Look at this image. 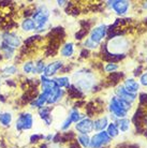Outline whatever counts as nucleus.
Masks as SVG:
<instances>
[{
	"instance_id": "1",
	"label": "nucleus",
	"mask_w": 147,
	"mask_h": 148,
	"mask_svg": "<svg viewBox=\"0 0 147 148\" xmlns=\"http://www.w3.org/2000/svg\"><path fill=\"white\" fill-rule=\"evenodd\" d=\"M71 82L72 85L78 88L85 95L89 92H99L103 88V86L100 84L97 78L96 72L91 69H86V68H81L74 71L71 75Z\"/></svg>"
},
{
	"instance_id": "2",
	"label": "nucleus",
	"mask_w": 147,
	"mask_h": 148,
	"mask_svg": "<svg viewBox=\"0 0 147 148\" xmlns=\"http://www.w3.org/2000/svg\"><path fill=\"white\" fill-rule=\"evenodd\" d=\"M132 106L133 104L129 103L125 100H122L116 96H112L107 104V111L110 113V118L114 122L117 119L127 118L129 112L132 110Z\"/></svg>"
},
{
	"instance_id": "3",
	"label": "nucleus",
	"mask_w": 147,
	"mask_h": 148,
	"mask_svg": "<svg viewBox=\"0 0 147 148\" xmlns=\"http://www.w3.org/2000/svg\"><path fill=\"white\" fill-rule=\"evenodd\" d=\"M34 26H36V34H40L49 30V18H51V10L45 4H41L34 9V12L31 15Z\"/></svg>"
},
{
	"instance_id": "4",
	"label": "nucleus",
	"mask_w": 147,
	"mask_h": 148,
	"mask_svg": "<svg viewBox=\"0 0 147 148\" xmlns=\"http://www.w3.org/2000/svg\"><path fill=\"white\" fill-rule=\"evenodd\" d=\"M105 48L113 55H127V52L131 47V43L127 37H116L104 42Z\"/></svg>"
},
{
	"instance_id": "5",
	"label": "nucleus",
	"mask_w": 147,
	"mask_h": 148,
	"mask_svg": "<svg viewBox=\"0 0 147 148\" xmlns=\"http://www.w3.org/2000/svg\"><path fill=\"white\" fill-rule=\"evenodd\" d=\"M105 7L112 10L119 17H126L132 7V2L128 0H112L105 2Z\"/></svg>"
},
{
	"instance_id": "6",
	"label": "nucleus",
	"mask_w": 147,
	"mask_h": 148,
	"mask_svg": "<svg viewBox=\"0 0 147 148\" xmlns=\"http://www.w3.org/2000/svg\"><path fill=\"white\" fill-rule=\"evenodd\" d=\"M105 38H107V25L104 23L92 27L88 34V39H90L92 42H95L98 45L102 44Z\"/></svg>"
},
{
	"instance_id": "7",
	"label": "nucleus",
	"mask_w": 147,
	"mask_h": 148,
	"mask_svg": "<svg viewBox=\"0 0 147 148\" xmlns=\"http://www.w3.org/2000/svg\"><path fill=\"white\" fill-rule=\"evenodd\" d=\"M33 127V115L29 112H23L15 120V129L19 132L28 131Z\"/></svg>"
},
{
	"instance_id": "8",
	"label": "nucleus",
	"mask_w": 147,
	"mask_h": 148,
	"mask_svg": "<svg viewBox=\"0 0 147 148\" xmlns=\"http://www.w3.org/2000/svg\"><path fill=\"white\" fill-rule=\"evenodd\" d=\"M1 42H3L8 46L17 49V48L22 47L23 40L22 37L17 34L14 31H4L1 34Z\"/></svg>"
},
{
	"instance_id": "9",
	"label": "nucleus",
	"mask_w": 147,
	"mask_h": 148,
	"mask_svg": "<svg viewBox=\"0 0 147 148\" xmlns=\"http://www.w3.org/2000/svg\"><path fill=\"white\" fill-rule=\"evenodd\" d=\"M112 138L109 136L106 131L97 132L92 136H90V146L89 148H104L111 144Z\"/></svg>"
},
{
	"instance_id": "10",
	"label": "nucleus",
	"mask_w": 147,
	"mask_h": 148,
	"mask_svg": "<svg viewBox=\"0 0 147 148\" xmlns=\"http://www.w3.org/2000/svg\"><path fill=\"white\" fill-rule=\"evenodd\" d=\"M66 63L63 62V60L61 59H56L53 60L51 62H48L46 66H45L44 72L42 75H44L46 77L49 78H54L56 77V75L63 70V68L65 67Z\"/></svg>"
},
{
	"instance_id": "11",
	"label": "nucleus",
	"mask_w": 147,
	"mask_h": 148,
	"mask_svg": "<svg viewBox=\"0 0 147 148\" xmlns=\"http://www.w3.org/2000/svg\"><path fill=\"white\" fill-rule=\"evenodd\" d=\"M67 91L63 88H59V87H55L53 89H49L48 90V96H47V102H46V105H56V104H59L61 101L66 98Z\"/></svg>"
},
{
	"instance_id": "12",
	"label": "nucleus",
	"mask_w": 147,
	"mask_h": 148,
	"mask_svg": "<svg viewBox=\"0 0 147 148\" xmlns=\"http://www.w3.org/2000/svg\"><path fill=\"white\" fill-rule=\"evenodd\" d=\"M74 129L77 132V134H90L93 132V120L91 118L85 117L78 121L77 123H75Z\"/></svg>"
},
{
	"instance_id": "13",
	"label": "nucleus",
	"mask_w": 147,
	"mask_h": 148,
	"mask_svg": "<svg viewBox=\"0 0 147 148\" xmlns=\"http://www.w3.org/2000/svg\"><path fill=\"white\" fill-rule=\"evenodd\" d=\"M114 96H116L117 98L122 99V100L127 101V102H129V103H131V104H133L136 100H137V95L127 91V90L124 88L122 84H119V85H117L116 87H115Z\"/></svg>"
},
{
	"instance_id": "14",
	"label": "nucleus",
	"mask_w": 147,
	"mask_h": 148,
	"mask_svg": "<svg viewBox=\"0 0 147 148\" xmlns=\"http://www.w3.org/2000/svg\"><path fill=\"white\" fill-rule=\"evenodd\" d=\"M126 78V73L122 71H117L114 73L107 74L105 81H103V83L105 84V87H116L117 85L120 84V82L124 81Z\"/></svg>"
},
{
	"instance_id": "15",
	"label": "nucleus",
	"mask_w": 147,
	"mask_h": 148,
	"mask_svg": "<svg viewBox=\"0 0 147 148\" xmlns=\"http://www.w3.org/2000/svg\"><path fill=\"white\" fill-rule=\"evenodd\" d=\"M122 86L127 91L131 93H135V95H137L141 90V85L139 81H136L135 78L133 77H126L122 82Z\"/></svg>"
},
{
	"instance_id": "16",
	"label": "nucleus",
	"mask_w": 147,
	"mask_h": 148,
	"mask_svg": "<svg viewBox=\"0 0 147 148\" xmlns=\"http://www.w3.org/2000/svg\"><path fill=\"white\" fill-rule=\"evenodd\" d=\"M52 112H53V106H48V105H45L43 108H38V115L42 119V121L45 122L46 126H52V123H53Z\"/></svg>"
},
{
	"instance_id": "17",
	"label": "nucleus",
	"mask_w": 147,
	"mask_h": 148,
	"mask_svg": "<svg viewBox=\"0 0 147 148\" xmlns=\"http://www.w3.org/2000/svg\"><path fill=\"white\" fill-rule=\"evenodd\" d=\"M75 53V44L72 41H67L63 43L61 47L59 49V54L63 58H72Z\"/></svg>"
},
{
	"instance_id": "18",
	"label": "nucleus",
	"mask_w": 147,
	"mask_h": 148,
	"mask_svg": "<svg viewBox=\"0 0 147 148\" xmlns=\"http://www.w3.org/2000/svg\"><path fill=\"white\" fill-rule=\"evenodd\" d=\"M109 116L106 115H100L98 116L95 120H93V131L96 132H101V131H105L109 126Z\"/></svg>"
},
{
	"instance_id": "19",
	"label": "nucleus",
	"mask_w": 147,
	"mask_h": 148,
	"mask_svg": "<svg viewBox=\"0 0 147 148\" xmlns=\"http://www.w3.org/2000/svg\"><path fill=\"white\" fill-rule=\"evenodd\" d=\"M67 95H68V99L74 101H78V100H84L85 95L84 92H82L78 88H76L74 85H71L69 88L67 89Z\"/></svg>"
},
{
	"instance_id": "20",
	"label": "nucleus",
	"mask_w": 147,
	"mask_h": 148,
	"mask_svg": "<svg viewBox=\"0 0 147 148\" xmlns=\"http://www.w3.org/2000/svg\"><path fill=\"white\" fill-rule=\"evenodd\" d=\"M15 51H16V49L10 47V46H8L5 43L0 41V52H1L0 54L2 55V58H3L4 60L13 59L15 57Z\"/></svg>"
},
{
	"instance_id": "21",
	"label": "nucleus",
	"mask_w": 147,
	"mask_h": 148,
	"mask_svg": "<svg viewBox=\"0 0 147 148\" xmlns=\"http://www.w3.org/2000/svg\"><path fill=\"white\" fill-rule=\"evenodd\" d=\"M21 28L26 34L36 32V26H34V23L31 17H24L21 23Z\"/></svg>"
},
{
	"instance_id": "22",
	"label": "nucleus",
	"mask_w": 147,
	"mask_h": 148,
	"mask_svg": "<svg viewBox=\"0 0 147 148\" xmlns=\"http://www.w3.org/2000/svg\"><path fill=\"white\" fill-rule=\"evenodd\" d=\"M67 116L71 119V121L73 122V123H77L78 121H81L82 119L86 117V115H84L78 108H71L69 110V112H68Z\"/></svg>"
},
{
	"instance_id": "23",
	"label": "nucleus",
	"mask_w": 147,
	"mask_h": 148,
	"mask_svg": "<svg viewBox=\"0 0 147 148\" xmlns=\"http://www.w3.org/2000/svg\"><path fill=\"white\" fill-rule=\"evenodd\" d=\"M116 125L118 127V130L120 133H127L130 128H131V120L127 117V118H122V119H117L116 120Z\"/></svg>"
},
{
	"instance_id": "24",
	"label": "nucleus",
	"mask_w": 147,
	"mask_h": 148,
	"mask_svg": "<svg viewBox=\"0 0 147 148\" xmlns=\"http://www.w3.org/2000/svg\"><path fill=\"white\" fill-rule=\"evenodd\" d=\"M56 84L58 86L59 88H66L68 89L72 85V82H71V77L70 76H67V75H60V76H56L54 77Z\"/></svg>"
},
{
	"instance_id": "25",
	"label": "nucleus",
	"mask_w": 147,
	"mask_h": 148,
	"mask_svg": "<svg viewBox=\"0 0 147 148\" xmlns=\"http://www.w3.org/2000/svg\"><path fill=\"white\" fill-rule=\"evenodd\" d=\"M13 120L11 112H0V125L2 127H9Z\"/></svg>"
},
{
	"instance_id": "26",
	"label": "nucleus",
	"mask_w": 147,
	"mask_h": 148,
	"mask_svg": "<svg viewBox=\"0 0 147 148\" xmlns=\"http://www.w3.org/2000/svg\"><path fill=\"white\" fill-rule=\"evenodd\" d=\"M105 131H106V133L109 134V136H110L112 140L118 137L119 136V134H120L119 130H118L117 125H116V122H114V121H111L110 123H109V126H107Z\"/></svg>"
},
{
	"instance_id": "27",
	"label": "nucleus",
	"mask_w": 147,
	"mask_h": 148,
	"mask_svg": "<svg viewBox=\"0 0 147 148\" xmlns=\"http://www.w3.org/2000/svg\"><path fill=\"white\" fill-rule=\"evenodd\" d=\"M75 140L82 148H89L90 146V136L88 134H76Z\"/></svg>"
},
{
	"instance_id": "28",
	"label": "nucleus",
	"mask_w": 147,
	"mask_h": 148,
	"mask_svg": "<svg viewBox=\"0 0 147 148\" xmlns=\"http://www.w3.org/2000/svg\"><path fill=\"white\" fill-rule=\"evenodd\" d=\"M19 72V68L15 64H5L2 69H1V73L3 76H12Z\"/></svg>"
},
{
	"instance_id": "29",
	"label": "nucleus",
	"mask_w": 147,
	"mask_h": 148,
	"mask_svg": "<svg viewBox=\"0 0 147 148\" xmlns=\"http://www.w3.org/2000/svg\"><path fill=\"white\" fill-rule=\"evenodd\" d=\"M33 68H34V61L31 59L26 60L25 62H23L22 64V71L24 74H32Z\"/></svg>"
},
{
	"instance_id": "30",
	"label": "nucleus",
	"mask_w": 147,
	"mask_h": 148,
	"mask_svg": "<svg viewBox=\"0 0 147 148\" xmlns=\"http://www.w3.org/2000/svg\"><path fill=\"white\" fill-rule=\"evenodd\" d=\"M119 68H120V66L118 63L106 62L103 66V71H104V73L111 74V73H114V72H117L119 70Z\"/></svg>"
},
{
	"instance_id": "31",
	"label": "nucleus",
	"mask_w": 147,
	"mask_h": 148,
	"mask_svg": "<svg viewBox=\"0 0 147 148\" xmlns=\"http://www.w3.org/2000/svg\"><path fill=\"white\" fill-rule=\"evenodd\" d=\"M137 102L140 108H146L147 110V91H140L137 95Z\"/></svg>"
},
{
	"instance_id": "32",
	"label": "nucleus",
	"mask_w": 147,
	"mask_h": 148,
	"mask_svg": "<svg viewBox=\"0 0 147 148\" xmlns=\"http://www.w3.org/2000/svg\"><path fill=\"white\" fill-rule=\"evenodd\" d=\"M89 34V31L88 30H86V29H83V28H80V29L77 30L76 32H75V34H74V39L77 41H83L86 39V37L88 36Z\"/></svg>"
},
{
	"instance_id": "33",
	"label": "nucleus",
	"mask_w": 147,
	"mask_h": 148,
	"mask_svg": "<svg viewBox=\"0 0 147 148\" xmlns=\"http://www.w3.org/2000/svg\"><path fill=\"white\" fill-rule=\"evenodd\" d=\"M72 123H73V122L71 121V119L67 116L66 118L63 120V122H60L59 129H60V131H63V132H66V131H68V130L70 129V127L72 126Z\"/></svg>"
},
{
	"instance_id": "34",
	"label": "nucleus",
	"mask_w": 147,
	"mask_h": 148,
	"mask_svg": "<svg viewBox=\"0 0 147 148\" xmlns=\"http://www.w3.org/2000/svg\"><path fill=\"white\" fill-rule=\"evenodd\" d=\"M143 72H144V66L143 64H139V66L133 70V78L140 77L141 75L143 74Z\"/></svg>"
},
{
	"instance_id": "35",
	"label": "nucleus",
	"mask_w": 147,
	"mask_h": 148,
	"mask_svg": "<svg viewBox=\"0 0 147 148\" xmlns=\"http://www.w3.org/2000/svg\"><path fill=\"white\" fill-rule=\"evenodd\" d=\"M90 57H91V52L84 47L82 48L81 52H80V58H82V59H88Z\"/></svg>"
},
{
	"instance_id": "36",
	"label": "nucleus",
	"mask_w": 147,
	"mask_h": 148,
	"mask_svg": "<svg viewBox=\"0 0 147 148\" xmlns=\"http://www.w3.org/2000/svg\"><path fill=\"white\" fill-rule=\"evenodd\" d=\"M139 83L141 86L147 87V71H144L143 74L139 77Z\"/></svg>"
},
{
	"instance_id": "37",
	"label": "nucleus",
	"mask_w": 147,
	"mask_h": 148,
	"mask_svg": "<svg viewBox=\"0 0 147 148\" xmlns=\"http://www.w3.org/2000/svg\"><path fill=\"white\" fill-rule=\"evenodd\" d=\"M69 148H82V147H81V145L76 142V140H74V141L69 143Z\"/></svg>"
},
{
	"instance_id": "38",
	"label": "nucleus",
	"mask_w": 147,
	"mask_h": 148,
	"mask_svg": "<svg viewBox=\"0 0 147 148\" xmlns=\"http://www.w3.org/2000/svg\"><path fill=\"white\" fill-rule=\"evenodd\" d=\"M140 7L142 10H146L147 11V1H143V2L140 4Z\"/></svg>"
},
{
	"instance_id": "39",
	"label": "nucleus",
	"mask_w": 147,
	"mask_h": 148,
	"mask_svg": "<svg viewBox=\"0 0 147 148\" xmlns=\"http://www.w3.org/2000/svg\"><path fill=\"white\" fill-rule=\"evenodd\" d=\"M143 25L147 28V16H146V17H144V19H143Z\"/></svg>"
},
{
	"instance_id": "40",
	"label": "nucleus",
	"mask_w": 147,
	"mask_h": 148,
	"mask_svg": "<svg viewBox=\"0 0 147 148\" xmlns=\"http://www.w3.org/2000/svg\"><path fill=\"white\" fill-rule=\"evenodd\" d=\"M146 129H147V126H146Z\"/></svg>"
}]
</instances>
